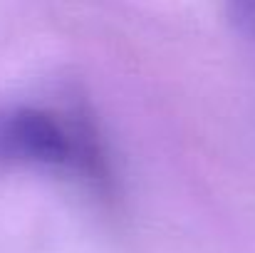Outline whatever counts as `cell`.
<instances>
[{"instance_id":"obj_2","label":"cell","mask_w":255,"mask_h":253,"mask_svg":"<svg viewBox=\"0 0 255 253\" xmlns=\"http://www.w3.org/2000/svg\"><path fill=\"white\" fill-rule=\"evenodd\" d=\"M228 17L241 32L255 37V0H228Z\"/></svg>"},{"instance_id":"obj_1","label":"cell","mask_w":255,"mask_h":253,"mask_svg":"<svg viewBox=\"0 0 255 253\" xmlns=\"http://www.w3.org/2000/svg\"><path fill=\"white\" fill-rule=\"evenodd\" d=\"M0 169L45 171L97 191H109L114 181L94 119L80 107L52 102L0 107Z\"/></svg>"}]
</instances>
